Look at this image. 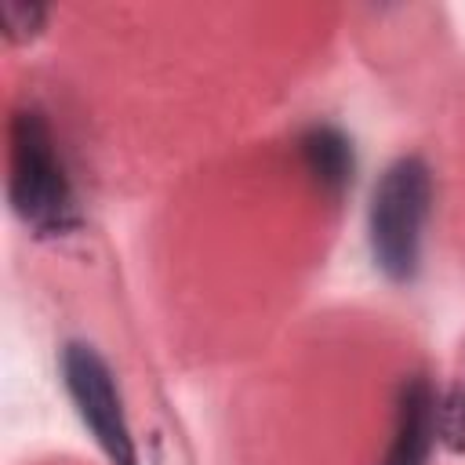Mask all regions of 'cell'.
<instances>
[{
  "instance_id": "cell-1",
  "label": "cell",
  "mask_w": 465,
  "mask_h": 465,
  "mask_svg": "<svg viewBox=\"0 0 465 465\" xmlns=\"http://www.w3.org/2000/svg\"><path fill=\"white\" fill-rule=\"evenodd\" d=\"M7 200L36 236H65L80 225L69 167L36 105H18L7 124Z\"/></svg>"
},
{
  "instance_id": "cell-2",
  "label": "cell",
  "mask_w": 465,
  "mask_h": 465,
  "mask_svg": "<svg viewBox=\"0 0 465 465\" xmlns=\"http://www.w3.org/2000/svg\"><path fill=\"white\" fill-rule=\"evenodd\" d=\"M429 207H432V171L421 156H396L374 193H371V207H367V240H371V254L374 265L392 280V283H407L418 272L421 262V232L429 222Z\"/></svg>"
},
{
  "instance_id": "cell-3",
  "label": "cell",
  "mask_w": 465,
  "mask_h": 465,
  "mask_svg": "<svg viewBox=\"0 0 465 465\" xmlns=\"http://www.w3.org/2000/svg\"><path fill=\"white\" fill-rule=\"evenodd\" d=\"M58 367H62V385L76 407V418L84 421L98 450L109 458V465H138V447L127 425L124 396L116 389L105 356L87 341H65Z\"/></svg>"
},
{
  "instance_id": "cell-4",
  "label": "cell",
  "mask_w": 465,
  "mask_h": 465,
  "mask_svg": "<svg viewBox=\"0 0 465 465\" xmlns=\"http://www.w3.org/2000/svg\"><path fill=\"white\" fill-rule=\"evenodd\" d=\"M436 436H440V396L425 374H411L396 389L392 440L381 465H429Z\"/></svg>"
},
{
  "instance_id": "cell-5",
  "label": "cell",
  "mask_w": 465,
  "mask_h": 465,
  "mask_svg": "<svg viewBox=\"0 0 465 465\" xmlns=\"http://www.w3.org/2000/svg\"><path fill=\"white\" fill-rule=\"evenodd\" d=\"M298 156L305 174L331 196H341L352 185V171H356V156H352V142L345 138L341 127L334 124H312L302 131L298 138Z\"/></svg>"
},
{
  "instance_id": "cell-6",
  "label": "cell",
  "mask_w": 465,
  "mask_h": 465,
  "mask_svg": "<svg viewBox=\"0 0 465 465\" xmlns=\"http://www.w3.org/2000/svg\"><path fill=\"white\" fill-rule=\"evenodd\" d=\"M4 36L11 44H22V40H33L44 22H47V11L36 7V4H4Z\"/></svg>"
},
{
  "instance_id": "cell-7",
  "label": "cell",
  "mask_w": 465,
  "mask_h": 465,
  "mask_svg": "<svg viewBox=\"0 0 465 465\" xmlns=\"http://www.w3.org/2000/svg\"><path fill=\"white\" fill-rule=\"evenodd\" d=\"M440 440L450 450H465V385L440 400Z\"/></svg>"
}]
</instances>
